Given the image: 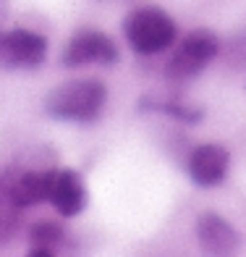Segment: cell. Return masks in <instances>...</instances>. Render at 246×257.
Masks as SVG:
<instances>
[{
	"mask_svg": "<svg viewBox=\"0 0 246 257\" xmlns=\"http://www.w3.org/2000/svg\"><path fill=\"white\" fill-rule=\"evenodd\" d=\"M196 239L207 254H230L238 249L241 236L217 213H202L196 220Z\"/></svg>",
	"mask_w": 246,
	"mask_h": 257,
	"instance_id": "8",
	"label": "cell"
},
{
	"mask_svg": "<svg viewBox=\"0 0 246 257\" xmlns=\"http://www.w3.org/2000/svg\"><path fill=\"white\" fill-rule=\"evenodd\" d=\"M217 55V40L209 32H191L189 37L181 42V48L175 50V55L168 63V74L175 79L196 76L207 63H212V58Z\"/></svg>",
	"mask_w": 246,
	"mask_h": 257,
	"instance_id": "5",
	"label": "cell"
},
{
	"mask_svg": "<svg viewBox=\"0 0 246 257\" xmlns=\"http://www.w3.org/2000/svg\"><path fill=\"white\" fill-rule=\"evenodd\" d=\"M123 34L128 45L139 55H155L168 50L175 42V24L173 19L160 8H139L131 11L128 19L123 21Z\"/></svg>",
	"mask_w": 246,
	"mask_h": 257,
	"instance_id": "2",
	"label": "cell"
},
{
	"mask_svg": "<svg viewBox=\"0 0 246 257\" xmlns=\"http://www.w3.org/2000/svg\"><path fill=\"white\" fill-rule=\"evenodd\" d=\"M48 55V40L29 29L0 32V68H37Z\"/></svg>",
	"mask_w": 246,
	"mask_h": 257,
	"instance_id": "3",
	"label": "cell"
},
{
	"mask_svg": "<svg viewBox=\"0 0 246 257\" xmlns=\"http://www.w3.org/2000/svg\"><path fill=\"white\" fill-rule=\"evenodd\" d=\"M16 202L11 200V194L8 189L3 186V181H0V241H3L8 233H11V226H14V220H16Z\"/></svg>",
	"mask_w": 246,
	"mask_h": 257,
	"instance_id": "12",
	"label": "cell"
},
{
	"mask_svg": "<svg viewBox=\"0 0 246 257\" xmlns=\"http://www.w3.org/2000/svg\"><path fill=\"white\" fill-rule=\"evenodd\" d=\"M50 179H53V171H29V173H19L14 179L6 176L0 181H3V186L8 189L16 207H29V205H40V202L48 200Z\"/></svg>",
	"mask_w": 246,
	"mask_h": 257,
	"instance_id": "9",
	"label": "cell"
},
{
	"mask_svg": "<svg viewBox=\"0 0 246 257\" xmlns=\"http://www.w3.org/2000/svg\"><path fill=\"white\" fill-rule=\"evenodd\" d=\"M29 241H32V252H29L32 257H53L63 241V228L53 223V220H37L32 226Z\"/></svg>",
	"mask_w": 246,
	"mask_h": 257,
	"instance_id": "10",
	"label": "cell"
},
{
	"mask_svg": "<svg viewBox=\"0 0 246 257\" xmlns=\"http://www.w3.org/2000/svg\"><path fill=\"white\" fill-rule=\"evenodd\" d=\"M48 202L61 213L63 218H74L87 207V186L84 179L71 168H55L50 179V194Z\"/></svg>",
	"mask_w": 246,
	"mask_h": 257,
	"instance_id": "6",
	"label": "cell"
},
{
	"mask_svg": "<svg viewBox=\"0 0 246 257\" xmlns=\"http://www.w3.org/2000/svg\"><path fill=\"white\" fill-rule=\"evenodd\" d=\"M115 61H118L115 42L108 34L95 32V29L76 32L61 53V63L66 68H79V66H89V63H115Z\"/></svg>",
	"mask_w": 246,
	"mask_h": 257,
	"instance_id": "4",
	"label": "cell"
},
{
	"mask_svg": "<svg viewBox=\"0 0 246 257\" xmlns=\"http://www.w3.org/2000/svg\"><path fill=\"white\" fill-rule=\"evenodd\" d=\"M230 166V155L225 147L220 145H202L189 155V176L196 186H217L228 173Z\"/></svg>",
	"mask_w": 246,
	"mask_h": 257,
	"instance_id": "7",
	"label": "cell"
},
{
	"mask_svg": "<svg viewBox=\"0 0 246 257\" xmlns=\"http://www.w3.org/2000/svg\"><path fill=\"white\" fill-rule=\"evenodd\" d=\"M142 110H157V113H165V115H173L178 121H189V123H196L202 118V110L199 108H189V105H178V102H155V100H142L139 102Z\"/></svg>",
	"mask_w": 246,
	"mask_h": 257,
	"instance_id": "11",
	"label": "cell"
},
{
	"mask_svg": "<svg viewBox=\"0 0 246 257\" xmlns=\"http://www.w3.org/2000/svg\"><path fill=\"white\" fill-rule=\"evenodd\" d=\"M105 100H108V89L102 81L74 79L55 87L48 95L45 108L53 118L61 121H95L105 108Z\"/></svg>",
	"mask_w": 246,
	"mask_h": 257,
	"instance_id": "1",
	"label": "cell"
}]
</instances>
